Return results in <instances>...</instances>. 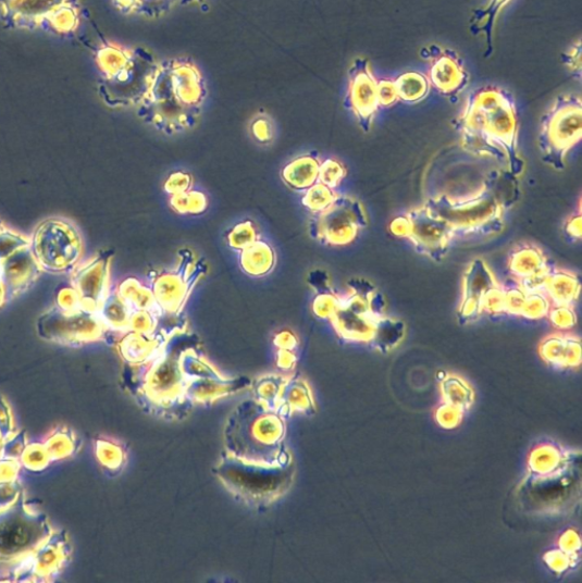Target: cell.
<instances>
[{
	"label": "cell",
	"instance_id": "24",
	"mask_svg": "<svg viewBox=\"0 0 582 583\" xmlns=\"http://www.w3.org/2000/svg\"><path fill=\"white\" fill-rule=\"evenodd\" d=\"M398 101L416 104L425 99L430 90L429 79L418 72H406L394 82Z\"/></svg>",
	"mask_w": 582,
	"mask_h": 583
},
{
	"label": "cell",
	"instance_id": "8",
	"mask_svg": "<svg viewBox=\"0 0 582 583\" xmlns=\"http://www.w3.org/2000/svg\"><path fill=\"white\" fill-rule=\"evenodd\" d=\"M30 239L33 255L41 271L67 274L78 265L83 239L77 227L66 219H47L35 230Z\"/></svg>",
	"mask_w": 582,
	"mask_h": 583
},
{
	"label": "cell",
	"instance_id": "5",
	"mask_svg": "<svg viewBox=\"0 0 582 583\" xmlns=\"http://www.w3.org/2000/svg\"><path fill=\"white\" fill-rule=\"evenodd\" d=\"M284 425L275 412L248 401L239 405L226 431L227 449L246 463L277 467Z\"/></svg>",
	"mask_w": 582,
	"mask_h": 583
},
{
	"label": "cell",
	"instance_id": "7",
	"mask_svg": "<svg viewBox=\"0 0 582 583\" xmlns=\"http://www.w3.org/2000/svg\"><path fill=\"white\" fill-rule=\"evenodd\" d=\"M582 137V103L574 95L557 97L554 106L544 115L540 134V150L543 161L562 172L567 157Z\"/></svg>",
	"mask_w": 582,
	"mask_h": 583
},
{
	"label": "cell",
	"instance_id": "12",
	"mask_svg": "<svg viewBox=\"0 0 582 583\" xmlns=\"http://www.w3.org/2000/svg\"><path fill=\"white\" fill-rule=\"evenodd\" d=\"M37 331L46 342L77 348L100 339L103 326L95 312L57 306L40 315Z\"/></svg>",
	"mask_w": 582,
	"mask_h": 583
},
{
	"label": "cell",
	"instance_id": "35",
	"mask_svg": "<svg viewBox=\"0 0 582 583\" xmlns=\"http://www.w3.org/2000/svg\"><path fill=\"white\" fill-rule=\"evenodd\" d=\"M566 65L581 77V40L579 39L571 50L564 57Z\"/></svg>",
	"mask_w": 582,
	"mask_h": 583
},
{
	"label": "cell",
	"instance_id": "21",
	"mask_svg": "<svg viewBox=\"0 0 582 583\" xmlns=\"http://www.w3.org/2000/svg\"><path fill=\"white\" fill-rule=\"evenodd\" d=\"M581 284L577 275L571 272L552 269L544 294L554 306H572L580 296Z\"/></svg>",
	"mask_w": 582,
	"mask_h": 583
},
{
	"label": "cell",
	"instance_id": "3",
	"mask_svg": "<svg viewBox=\"0 0 582 583\" xmlns=\"http://www.w3.org/2000/svg\"><path fill=\"white\" fill-rule=\"evenodd\" d=\"M518 177L503 172L492 175L473 197L453 200L446 194L429 198L424 207L442 218L456 236L486 237L504 228V213L519 199Z\"/></svg>",
	"mask_w": 582,
	"mask_h": 583
},
{
	"label": "cell",
	"instance_id": "22",
	"mask_svg": "<svg viewBox=\"0 0 582 583\" xmlns=\"http://www.w3.org/2000/svg\"><path fill=\"white\" fill-rule=\"evenodd\" d=\"M512 0H490L486 8L475 10L471 18V34L474 36L483 34L487 40V51L484 58L488 59L494 53V29L500 11L511 3Z\"/></svg>",
	"mask_w": 582,
	"mask_h": 583
},
{
	"label": "cell",
	"instance_id": "20",
	"mask_svg": "<svg viewBox=\"0 0 582 583\" xmlns=\"http://www.w3.org/2000/svg\"><path fill=\"white\" fill-rule=\"evenodd\" d=\"M96 258L89 263L78 265L72 272V287L77 292L81 306L87 311L95 312L100 308L107 277V261Z\"/></svg>",
	"mask_w": 582,
	"mask_h": 583
},
{
	"label": "cell",
	"instance_id": "11",
	"mask_svg": "<svg viewBox=\"0 0 582 583\" xmlns=\"http://www.w3.org/2000/svg\"><path fill=\"white\" fill-rule=\"evenodd\" d=\"M391 231L396 236L409 239L419 253L434 262L445 259L454 238L450 226L424 206L395 218Z\"/></svg>",
	"mask_w": 582,
	"mask_h": 583
},
{
	"label": "cell",
	"instance_id": "31",
	"mask_svg": "<svg viewBox=\"0 0 582 583\" xmlns=\"http://www.w3.org/2000/svg\"><path fill=\"white\" fill-rule=\"evenodd\" d=\"M12 410L7 399L0 396V441L2 447L17 434Z\"/></svg>",
	"mask_w": 582,
	"mask_h": 583
},
{
	"label": "cell",
	"instance_id": "2",
	"mask_svg": "<svg viewBox=\"0 0 582 583\" xmlns=\"http://www.w3.org/2000/svg\"><path fill=\"white\" fill-rule=\"evenodd\" d=\"M207 96L200 69L185 59L158 63L150 85L139 102L140 116L169 129L196 123Z\"/></svg>",
	"mask_w": 582,
	"mask_h": 583
},
{
	"label": "cell",
	"instance_id": "29",
	"mask_svg": "<svg viewBox=\"0 0 582 583\" xmlns=\"http://www.w3.org/2000/svg\"><path fill=\"white\" fill-rule=\"evenodd\" d=\"M550 307L552 303L544 292H528L521 315L531 320L542 319L547 315Z\"/></svg>",
	"mask_w": 582,
	"mask_h": 583
},
{
	"label": "cell",
	"instance_id": "32",
	"mask_svg": "<svg viewBox=\"0 0 582 583\" xmlns=\"http://www.w3.org/2000/svg\"><path fill=\"white\" fill-rule=\"evenodd\" d=\"M548 319L555 327L570 328L575 323V313L572 306H554L548 310Z\"/></svg>",
	"mask_w": 582,
	"mask_h": 583
},
{
	"label": "cell",
	"instance_id": "18",
	"mask_svg": "<svg viewBox=\"0 0 582 583\" xmlns=\"http://www.w3.org/2000/svg\"><path fill=\"white\" fill-rule=\"evenodd\" d=\"M500 285L486 261L478 258L468 266L463 280V296L458 308L460 323H470L484 312L483 305L490 292Z\"/></svg>",
	"mask_w": 582,
	"mask_h": 583
},
{
	"label": "cell",
	"instance_id": "25",
	"mask_svg": "<svg viewBox=\"0 0 582 583\" xmlns=\"http://www.w3.org/2000/svg\"><path fill=\"white\" fill-rule=\"evenodd\" d=\"M182 3L183 0H114L121 12L149 18H158Z\"/></svg>",
	"mask_w": 582,
	"mask_h": 583
},
{
	"label": "cell",
	"instance_id": "1",
	"mask_svg": "<svg viewBox=\"0 0 582 583\" xmlns=\"http://www.w3.org/2000/svg\"><path fill=\"white\" fill-rule=\"evenodd\" d=\"M455 127L467 152L495 160L518 178L524 173L519 151V117L511 92L494 86L473 91Z\"/></svg>",
	"mask_w": 582,
	"mask_h": 583
},
{
	"label": "cell",
	"instance_id": "17",
	"mask_svg": "<svg viewBox=\"0 0 582 583\" xmlns=\"http://www.w3.org/2000/svg\"><path fill=\"white\" fill-rule=\"evenodd\" d=\"M422 54L430 60L429 83L441 94L455 97L468 87L469 73L456 53L439 45H431Z\"/></svg>",
	"mask_w": 582,
	"mask_h": 583
},
{
	"label": "cell",
	"instance_id": "6",
	"mask_svg": "<svg viewBox=\"0 0 582 583\" xmlns=\"http://www.w3.org/2000/svg\"><path fill=\"white\" fill-rule=\"evenodd\" d=\"M97 63L103 73L101 92L111 107L139 104L147 91L158 62L144 48L104 45Z\"/></svg>",
	"mask_w": 582,
	"mask_h": 583
},
{
	"label": "cell",
	"instance_id": "26",
	"mask_svg": "<svg viewBox=\"0 0 582 583\" xmlns=\"http://www.w3.org/2000/svg\"><path fill=\"white\" fill-rule=\"evenodd\" d=\"M404 334L403 322L383 315L376 325L372 343L382 351L391 350L401 342Z\"/></svg>",
	"mask_w": 582,
	"mask_h": 583
},
{
	"label": "cell",
	"instance_id": "38",
	"mask_svg": "<svg viewBox=\"0 0 582 583\" xmlns=\"http://www.w3.org/2000/svg\"><path fill=\"white\" fill-rule=\"evenodd\" d=\"M0 448H2V441H0Z\"/></svg>",
	"mask_w": 582,
	"mask_h": 583
},
{
	"label": "cell",
	"instance_id": "30",
	"mask_svg": "<svg viewBox=\"0 0 582 583\" xmlns=\"http://www.w3.org/2000/svg\"><path fill=\"white\" fill-rule=\"evenodd\" d=\"M503 289L505 313L521 314L528 292H525L517 281L516 283L503 285Z\"/></svg>",
	"mask_w": 582,
	"mask_h": 583
},
{
	"label": "cell",
	"instance_id": "37",
	"mask_svg": "<svg viewBox=\"0 0 582 583\" xmlns=\"http://www.w3.org/2000/svg\"><path fill=\"white\" fill-rule=\"evenodd\" d=\"M203 2L205 0H183L182 5L200 4Z\"/></svg>",
	"mask_w": 582,
	"mask_h": 583
},
{
	"label": "cell",
	"instance_id": "14",
	"mask_svg": "<svg viewBox=\"0 0 582 583\" xmlns=\"http://www.w3.org/2000/svg\"><path fill=\"white\" fill-rule=\"evenodd\" d=\"M72 547L64 530H54L13 575L12 581L52 582L71 560Z\"/></svg>",
	"mask_w": 582,
	"mask_h": 583
},
{
	"label": "cell",
	"instance_id": "34",
	"mask_svg": "<svg viewBox=\"0 0 582 583\" xmlns=\"http://www.w3.org/2000/svg\"><path fill=\"white\" fill-rule=\"evenodd\" d=\"M398 102V96L394 82H379V104L382 108H389Z\"/></svg>",
	"mask_w": 582,
	"mask_h": 583
},
{
	"label": "cell",
	"instance_id": "16",
	"mask_svg": "<svg viewBox=\"0 0 582 583\" xmlns=\"http://www.w3.org/2000/svg\"><path fill=\"white\" fill-rule=\"evenodd\" d=\"M368 224L367 212L360 202L347 197L335 198L321 216L320 234L330 245L345 246Z\"/></svg>",
	"mask_w": 582,
	"mask_h": 583
},
{
	"label": "cell",
	"instance_id": "15",
	"mask_svg": "<svg viewBox=\"0 0 582 583\" xmlns=\"http://www.w3.org/2000/svg\"><path fill=\"white\" fill-rule=\"evenodd\" d=\"M349 86L346 107L357 116L359 126L366 133L372 128L379 104V82L375 79L367 59L354 61L348 73Z\"/></svg>",
	"mask_w": 582,
	"mask_h": 583
},
{
	"label": "cell",
	"instance_id": "33",
	"mask_svg": "<svg viewBox=\"0 0 582 583\" xmlns=\"http://www.w3.org/2000/svg\"><path fill=\"white\" fill-rule=\"evenodd\" d=\"M345 176V168L336 161H327L323 168V181L331 187L337 186Z\"/></svg>",
	"mask_w": 582,
	"mask_h": 583
},
{
	"label": "cell",
	"instance_id": "4",
	"mask_svg": "<svg viewBox=\"0 0 582 583\" xmlns=\"http://www.w3.org/2000/svg\"><path fill=\"white\" fill-rule=\"evenodd\" d=\"M54 530L48 517L20 489L10 504L0 508V581H12Z\"/></svg>",
	"mask_w": 582,
	"mask_h": 583
},
{
	"label": "cell",
	"instance_id": "9",
	"mask_svg": "<svg viewBox=\"0 0 582 583\" xmlns=\"http://www.w3.org/2000/svg\"><path fill=\"white\" fill-rule=\"evenodd\" d=\"M351 295L333 312L334 323L342 334L359 342H372L376 325L384 315V298L369 281L349 282Z\"/></svg>",
	"mask_w": 582,
	"mask_h": 583
},
{
	"label": "cell",
	"instance_id": "28",
	"mask_svg": "<svg viewBox=\"0 0 582 583\" xmlns=\"http://www.w3.org/2000/svg\"><path fill=\"white\" fill-rule=\"evenodd\" d=\"M95 454L102 467L111 472L123 466V450L115 443L104 439V437H99V439L95 441Z\"/></svg>",
	"mask_w": 582,
	"mask_h": 583
},
{
	"label": "cell",
	"instance_id": "27",
	"mask_svg": "<svg viewBox=\"0 0 582 583\" xmlns=\"http://www.w3.org/2000/svg\"><path fill=\"white\" fill-rule=\"evenodd\" d=\"M21 467L32 472H41L50 467L53 461L44 444H28L20 456Z\"/></svg>",
	"mask_w": 582,
	"mask_h": 583
},
{
	"label": "cell",
	"instance_id": "36",
	"mask_svg": "<svg viewBox=\"0 0 582 583\" xmlns=\"http://www.w3.org/2000/svg\"><path fill=\"white\" fill-rule=\"evenodd\" d=\"M566 234L573 238H581V210L579 209L578 213H573L566 223L565 227Z\"/></svg>",
	"mask_w": 582,
	"mask_h": 583
},
{
	"label": "cell",
	"instance_id": "13",
	"mask_svg": "<svg viewBox=\"0 0 582 583\" xmlns=\"http://www.w3.org/2000/svg\"><path fill=\"white\" fill-rule=\"evenodd\" d=\"M234 469L233 474L221 471V476L235 494L249 500L261 503L272 500L287 487L286 483H278V479L288 477L287 468L264 467L246 461H227Z\"/></svg>",
	"mask_w": 582,
	"mask_h": 583
},
{
	"label": "cell",
	"instance_id": "23",
	"mask_svg": "<svg viewBox=\"0 0 582 583\" xmlns=\"http://www.w3.org/2000/svg\"><path fill=\"white\" fill-rule=\"evenodd\" d=\"M52 461L75 456L81 449V441L70 427L60 425L54 427L42 441Z\"/></svg>",
	"mask_w": 582,
	"mask_h": 583
},
{
	"label": "cell",
	"instance_id": "10",
	"mask_svg": "<svg viewBox=\"0 0 582 583\" xmlns=\"http://www.w3.org/2000/svg\"><path fill=\"white\" fill-rule=\"evenodd\" d=\"M41 272L32 251V239L11 231L0 221V277L8 301L26 292Z\"/></svg>",
	"mask_w": 582,
	"mask_h": 583
},
{
	"label": "cell",
	"instance_id": "19",
	"mask_svg": "<svg viewBox=\"0 0 582 583\" xmlns=\"http://www.w3.org/2000/svg\"><path fill=\"white\" fill-rule=\"evenodd\" d=\"M508 269L525 292H544L553 266L538 247L522 245L509 255Z\"/></svg>",
	"mask_w": 582,
	"mask_h": 583
}]
</instances>
